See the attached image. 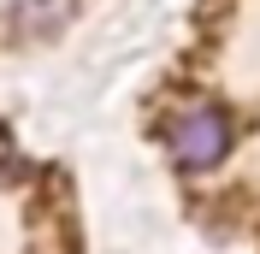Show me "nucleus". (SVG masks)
Segmentation results:
<instances>
[{
  "mask_svg": "<svg viewBox=\"0 0 260 254\" xmlns=\"http://www.w3.org/2000/svg\"><path fill=\"white\" fill-rule=\"evenodd\" d=\"M166 148L178 160L183 172H207L219 166L231 148V112L213 107V101H189V107L172 112V124H166Z\"/></svg>",
  "mask_w": 260,
  "mask_h": 254,
  "instance_id": "1",
  "label": "nucleus"
},
{
  "mask_svg": "<svg viewBox=\"0 0 260 254\" xmlns=\"http://www.w3.org/2000/svg\"><path fill=\"white\" fill-rule=\"evenodd\" d=\"M77 0H18V36H59Z\"/></svg>",
  "mask_w": 260,
  "mask_h": 254,
  "instance_id": "2",
  "label": "nucleus"
}]
</instances>
